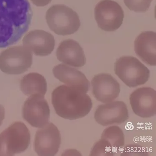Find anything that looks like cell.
Here are the masks:
<instances>
[{"mask_svg": "<svg viewBox=\"0 0 156 156\" xmlns=\"http://www.w3.org/2000/svg\"><path fill=\"white\" fill-rule=\"evenodd\" d=\"M32 16L28 0H0V48L19 41L28 31Z\"/></svg>", "mask_w": 156, "mask_h": 156, "instance_id": "1", "label": "cell"}, {"mask_svg": "<svg viewBox=\"0 0 156 156\" xmlns=\"http://www.w3.org/2000/svg\"><path fill=\"white\" fill-rule=\"evenodd\" d=\"M87 93L66 85L58 86L52 93V102L57 114L69 120L83 118L93 107Z\"/></svg>", "mask_w": 156, "mask_h": 156, "instance_id": "2", "label": "cell"}, {"mask_svg": "<svg viewBox=\"0 0 156 156\" xmlns=\"http://www.w3.org/2000/svg\"><path fill=\"white\" fill-rule=\"evenodd\" d=\"M47 23L50 29L60 36L74 34L80 27L79 17L76 11L63 4H56L47 11Z\"/></svg>", "mask_w": 156, "mask_h": 156, "instance_id": "3", "label": "cell"}, {"mask_svg": "<svg viewBox=\"0 0 156 156\" xmlns=\"http://www.w3.org/2000/svg\"><path fill=\"white\" fill-rule=\"evenodd\" d=\"M30 134L21 122H14L0 134V156H12L27 150Z\"/></svg>", "mask_w": 156, "mask_h": 156, "instance_id": "4", "label": "cell"}, {"mask_svg": "<svg viewBox=\"0 0 156 156\" xmlns=\"http://www.w3.org/2000/svg\"><path fill=\"white\" fill-rule=\"evenodd\" d=\"M114 71L119 79L129 87L144 85L150 77L148 68L131 56H122L116 60Z\"/></svg>", "mask_w": 156, "mask_h": 156, "instance_id": "5", "label": "cell"}, {"mask_svg": "<svg viewBox=\"0 0 156 156\" xmlns=\"http://www.w3.org/2000/svg\"><path fill=\"white\" fill-rule=\"evenodd\" d=\"M32 62V53L25 46L12 47L0 53V70L7 74L23 73Z\"/></svg>", "mask_w": 156, "mask_h": 156, "instance_id": "6", "label": "cell"}, {"mask_svg": "<svg viewBox=\"0 0 156 156\" xmlns=\"http://www.w3.org/2000/svg\"><path fill=\"white\" fill-rule=\"evenodd\" d=\"M94 18L98 26L102 30L112 32L122 25L124 12L117 2L112 0H102L95 6Z\"/></svg>", "mask_w": 156, "mask_h": 156, "instance_id": "7", "label": "cell"}, {"mask_svg": "<svg viewBox=\"0 0 156 156\" xmlns=\"http://www.w3.org/2000/svg\"><path fill=\"white\" fill-rule=\"evenodd\" d=\"M50 110L44 96L31 95L25 101L23 107V119L33 127L41 128L48 123Z\"/></svg>", "mask_w": 156, "mask_h": 156, "instance_id": "8", "label": "cell"}, {"mask_svg": "<svg viewBox=\"0 0 156 156\" xmlns=\"http://www.w3.org/2000/svg\"><path fill=\"white\" fill-rule=\"evenodd\" d=\"M61 140L58 127L53 123H48L36 132L34 149L39 156L55 155L60 148Z\"/></svg>", "mask_w": 156, "mask_h": 156, "instance_id": "9", "label": "cell"}, {"mask_svg": "<svg viewBox=\"0 0 156 156\" xmlns=\"http://www.w3.org/2000/svg\"><path fill=\"white\" fill-rule=\"evenodd\" d=\"M92 94L99 102L108 103L119 96L120 86L111 75L101 73L93 77L91 82Z\"/></svg>", "mask_w": 156, "mask_h": 156, "instance_id": "10", "label": "cell"}, {"mask_svg": "<svg viewBox=\"0 0 156 156\" xmlns=\"http://www.w3.org/2000/svg\"><path fill=\"white\" fill-rule=\"evenodd\" d=\"M130 103L134 113L144 118H150L156 113V92L150 87L139 88L130 95Z\"/></svg>", "mask_w": 156, "mask_h": 156, "instance_id": "11", "label": "cell"}, {"mask_svg": "<svg viewBox=\"0 0 156 156\" xmlns=\"http://www.w3.org/2000/svg\"><path fill=\"white\" fill-rule=\"evenodd\" d=\"M99 125L107 126L122 124L128 119L127 106L123 101H113L99 105L94 114Z\"/></svg>", "mask_w": 156, "mask_h": 156, "instance_id": "12", "label": "cell"}, {"mask_svg": "<svg viewBox=\"0 0 156 156\" xmlns=\"http://www.w3.org/2000/svg\"><path fill=\"white\" fill-rule=\"evenodd\" d=\"M23 44L35 55L45 56L51 54L54 50L55 40L50 33L36 30L29 32L24 37Z\"/></svg>", "mask_w": 156, "mask_h": 156, "instance_id": "13", "label": "cell"}, {"mask_svg": "<svg viewBox=\"0 0 156 156\" xmlns=\"http://www.w3.org/2000/svg\"><path fill=\"white\" fill-rule=\"evenodd\" d=\"M56 56L60 62L75 68L83 67L86 62L83 48L78 42L71 39L60 43L57 50Z\"/></svg>", "mask_w": 156, "mask_h": 156, "instance_id": "14", "label": "cell"}, {"mask_svg": "<svg viewBox=\"0 0 156 156\" xmlns=\"http://www.w3.org/2000/svg\"><path fill=\"white\" fill-rule=\"evenodd\" d=\"M53 72L55 77L67 86L81 90L86 93L89 90V81L79 70L60 64L54 67Z\"/></svg>", "mask_w": 156, "mask_h": 156, "instance_id": "15", "label": "cell"}, {"mask_svg": "<svg viewBox=\"0 0 156 156\" xmlns=\"http://www.w3.org/2000/svg\"><path fill=\"white\" fill-rule=\"evenodd\" d=\"M156 34L144 31L140 34L134 42V49L138 57L150 66L156 65Z\"/></svg>", "mask_w": 156, "mask_h": 156, "instance_id": "16", "label": "cell"}, {"mask_svg": "<svg viewBox=\"0 0 156 156\" xmlns=\"http://www.w3.org/2000/svg\"><path fill=\"white\" fill-rule=\"evenodd\" d=\"M21 91L27 96L39 94L44 96L47 90V84L45 77L36 73L25 75L20 83Z\"/></svg>", "mask_w": 156, "mask_h": 156, "instance_id": "17", "label": "cell"}, {"mask_svg": "<svg viewBox=\"0 0 156 156\" xmlns=\"http://www.w3.org/2000/svg\"><path fill=\"white\" fill-rule=\"evenodd\" d=\"M101 138L108 142L115 154L123 148L125 135L122 130L118 126L114 125L105 129L102 132Z\"/></svg>", "mask_w": 156, "mask_h": 156, "instance_id": "18", "label": "cell"}, {"mask_svg": "<svg viewBox=\"0 0 156 156\" xmlns=\"http://www.w3.org/2000/svg\"><path fill=\"white\" fill-rule=\"evenodd\" d=\"M113 149L105 140L101 139L95 143L92 148L90 156H115Z\"/></svg>", "mask_w": 156, "mask_h": 156, "instance_id": "19", "label": "cell"}, {"mask_svg": "<svg viewBox=\"0 0 156 156\" xmlns=\"http://www.w3.org/2000/svg\"><path fill=\"white\" fill-rule=\"evenodd\" d=\"M152 0H124L126 6L135 12H145L148 10Z\"/></svg>", "mask_w": 156, "mask_h": 156, "instance_id": "20", "label": "cell"}, {"mask_svg": "<svg viewBox=\"0 0 156 156\" xmlns=\"http://www.w3.org/2000/svg\"><path fill=\"white\" fill-rule=\"evenodd\" d=\"M148 153L144 147L139 145L130 144L123 149L120 156H148Z\"/></svg>", "mask_w": 156, "mask_h": 156, "instance_id": "21", "label": "cell"}, {"mask_svg": "<svg viewBox=\"0 0 156 156\" xmlns=\"http://www.w3.org/2000/svg\"><path fill=\"white\" fill-rule=\"evenodd\" d=\"M33 4L37 7H43L48 5L52 0H30Z\"/></svg>", "mask_w": 156, "mask_h": 156, "instance_id": "22", "label": "cell"}, {"mask_svg": "<svg viewBox=\"0 0 156 156\" xmlns=\"http://www.w3.org/2000/svg\"><path fill=\"white\" fill-rule=\"evenodd\" d=\"M5 108L3 106L0 105V126L2 125L3 119L5 118Z\"/></svg>", "mask_w": 156, "mask_h": 156, "instance_id": "23", "label": "cell"}]
</instances>
